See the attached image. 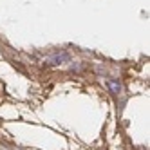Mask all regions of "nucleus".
<instances>
[{"instance_id": "f257e3e1", "label": "nucleus", "mask_w": 150, "mask_h": 150, "mask_svg": "<svg viewBox=\"0 0 150 150\" xmlns=\"http://www.w3.org/2000/svg\"><path fill=\"white\" fill-rule=\"evenodd\" d=\"M109 87L112 89L114 94H120V92H121V85H120V83H116V81H109Z\"/></svg>"}]
</instances>
